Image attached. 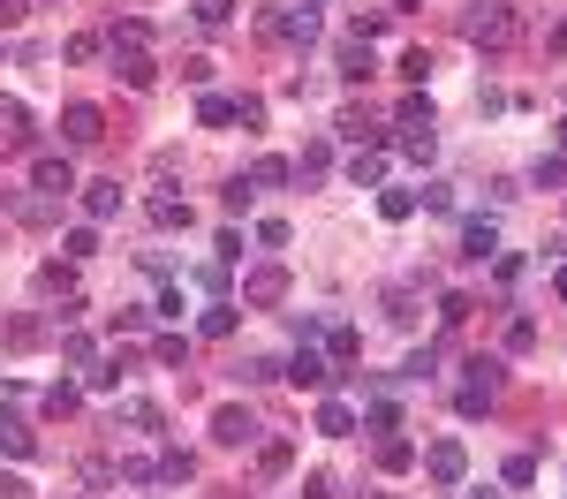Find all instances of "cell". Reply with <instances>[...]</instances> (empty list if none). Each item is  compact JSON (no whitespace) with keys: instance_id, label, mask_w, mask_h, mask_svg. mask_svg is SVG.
<instances>
[{"instance_id":"cell-1","label":"cell","mask_w":567,"mask_h":499,"mask_svg":"<svg viewBox=\"0 0 567 499\" xmlns=\"http://www.w3.org/2000/svg\"><path fill=\"white\" fill-rule=\"evenodd\" d=\"M462 38L477 53H507L522 38V23H515V8H507V0H477V8H469V23H462Z\"/></svg>"},{"instance_id":"cell-2","label":"cell","mask_w":567,"mask_h":499,"mask_svg":"<svg viewBox=\"0 0 567 499\" xmlns=\"http://www.w3.org/2000/svg\"><path fill=\"white\" fill-rule=\"evenodd\" d=\"M258 31L273 38V46H310V38H318V8H310V0H295V8H273Z\"/></svg>"},{"instance_id":"cell-3","label":"cell","mask_w":567,"mask_h":499,"mask_svg":"<svg viewBox=\"0 0 567 499\" xmlns=\"http://www.w3.org/2000/svg\"><path fill=\"white\" fill-rule=\"evenodd\" d=\"M114 76H121L129 91H152V84H159V61L137 46V38H114Z\"/></svg>"},{"instance_id":"cell-4","label":"cell","mask_w":567,"mask_h":499,"mask_svg":"<svg viewBox=\"0 0 567 499\" xmlns=\"http://www.w3.org/2000/svg\"><path fill=\"white\" fill-rule=\"evenodd\" d=\"M31 190L61 205V197L76 190V167H69V152H38V159H31Z\"/></svg>"},{"instance_id":"cell-5","label":"cell","mask_w":567,"mask_h":499,"mask_svg":"<svg viewBox=\"0 0 567 499\" xmlns=\"http://www.w3.org/2000/svg\"><path fill=\"white\" fill-rule=\"evenodd\" d=\"M99 137H106V114H99V106H84V99L61 106V144H69V152H84V144H99Z\"/></svg>"},{"instance_id":"cell-6","label":"cell","mask_w":567,"mask_h":499,"mask_svg":"<svg viewBox=\"0 0 567 499\" xmlns=\"http://www.w3.org/2000/svg\"><path fill=\"white\" fill-rule=\"evenodd\" d=\"M280 379H295V386H310V394H318V386H333V363L318 356L310 341H295V356L280 363Z\"/></svg>"},{"instance_id":"cell-7","label":"cell","mask_w":567,"mask_h":499,"mask_svg":"<svg viewBox=\"0 0 567 499\" xmlns=\"http://www.w3.org/2000/svg\"><path fill=\"white\" fill-rule=\"evenodd\" d=\"M288 295V265H258V273H242V303L250 310H273Z\"/></svg>"},{"instance_id":"cell-8","label":"cell","mask_w":567,"mask_h":499,"mask_svg":"<svg viewBox=\"0 0 567 499\" xmlns=\"http://www.w3.org/2000/svg\"><path fill=\"white\" fill-rule=\"evenodd\" d=\"M424 477H431V484H462V477H469L462 439H439V447H424Z\"/></svg>"},{"instance_id":"cell-9","label":"cell","mask_w":567,"mask_h":499,"mask_svg":"<svg viewBox=\"0 0 567 499\" xmlns=\"http://www.w3.org/2000/svg\"><path fill=\"white\" fill-rule=\"evenodd\" d=\"M212 439H220V447H258V416L250 409H220L212 416Z\"/></svg>"},{"instance_id":"cell-10","label":"cell","mask_w":567,"mask_h":499,"mask_svg":"<svg viewBox=\"0 0 567 499\" xmlns=\"http://www.w3.org/2000/svg\"><path fill=\"white\" fill-rule=\"evenodd\" d=\"M348 182H356V190H378V182H386V144H356V159H348Z\"/></svg>"},{"instance_id":"cell-11","label":"cell","mask_w":567,"mask_h":499,"mask_svg":"<svg viewBox=\"0 0 567 499\" xmlns=\"http://www.w3.org/2000/svg\"><path fill=\"white\" fill-rule=\"evenodd\" d=\"M462 258H469V265L499 258V227H492V220H462Z\"/></svg>"},{"instance_id":"cell-12","label":"cell","mask_w":567,"mask_h":499,"mask_svg":"<svg viewBox=\"0 0 567 499\" xmlns=\"http://www.w3.org/2000/svg\"><path fill=\"white\" fill-rule=\"evenodd\" d=\"M144 212H152V227H182V235H189V227H197V212H189V197H167V190H152V205H144Z\"/></svg>"},{"instance_id":"cell-13","label":"cell","mask_w":567,"mask_h":499,"mask_svg":"<svg viewBox=\"0 0 567 499\" xmlns=\"http://www.w3.org/2000/svg\"><path fill=\"white\" fill-rule=\"evenodd\" d=\"M0 144H38L31 106H23V99H0Z\"/></svg>"},{"instance_id":"cell-14","label":"cell","mask_w":567,"mask_h":499,"mask_svg":"<svg viewBox=\"0 0 567 499\" xmlns=\"http://www.w3.org/2000/svg\"><path fill=\"white\" fill-rule=\"evenodd\" d=\"M114 424H129V431H159V401L121 394V401H114Z\"/></svg>"},{"instance_id":"cell-15","label":"cell","mask_w":567,"mask_h":499,"mask_svg":"<svg viewBox=\"0 0 567 499\" xmlns=\"http://www.w3.org/2000/svg\"><path fill=\"white\" fill-rule=\"evenodd\" d=\"M462 371H469V386H477V394H499V386H507V363H492V356H469Z\"/></svg>"},{"instance_id":"cell-16","label":"cell","mask_w":567,"mask_h":499,"mask_svg":"<svg viewBox=\"0 0 567 499\" xmlns=\"http://www.w3.org/2000/svg\"><path fill=\"white\" fill-rule=\"evenodd\" d=\"M371 69H378L371 46H363V38H348V46H341V76H348V84H371Z\"/></svg>"},{"instance_id":"cell-17","label":"cell","mask_w":567,"mask_h":499,"mask_svg":"<svg viewBox=\"0 0 567 499\" xmlns=\"http://www.w3.org/2000/svg\"><path fill=\"white\" fill-rule=\"evenodd\" d=\"M318 431H326V439H348V431H356V409H348V401H318Z\"/></svg>"},{"instance_id":"cell-18","label":"cell","mask_w":567,"mask_h":499,"mask_svg":"<svg viewBox=\"0 0 567 499\" xmlns=\"http://www.w3.org/2000/svg\"><path fill=\"white\" fill-rule=\"evenodd\" d=\"M235 310H242V303H205L197 333H205V341H227V333H235Z\"/></svg>"},{"instance_id":"cell-19","label":"cell","mask_w":567,"mask_h":499,"mask_svg":"<svg viewBox=\"0 0 567 499\" xmlns=\"http://www.w3.org/2000/svg\"><path fill=\"white\" fill-rule=\"evenodd\" d=\"M84 212H91V227L114 220V212H121V190H114V182H91V190H84Z\"/></svg>"},{"instance_id":"cell-20","label":"cell","mask_w":567,"mask_h":499,"mask_svg":"<svg viewBox=\"0 0 567 499\" xmlns=\"http://www.w3.org/2000/svg\"><path fill=\"white\" fill-rule=\"evenodd\" d=\"M152 477H159V484H189V477H197V462H189L182 447H167V454L152 462Z\"/></svg>"},{"instance_id":"cell-21","label":"cell","mask_w":567,"mask_h":499,"mask_svg":"<svg viewBox=\"0 0 567 499\" xmlns=\"http://www.w3.org/2000/svg\"><path fill=\"white\" fill-rule=\"evenodd\" d=\"M38 288H46V295H61V303H76V265H61V258H53L46 273H38Z\"/></svg>"},{"instance_id":"cell-22","label":"cell","mask_w":567,"mask_h":499,"mask_svg":"<svg viewBox=\"0 0 567 499\" xmlns=\"http://www.w3.org/2000/svg\"><path fill=\"white\" fill-rule=\"evenodd\" d=\"M416 462V447L409 439H394V431H378V469H409Z\"/></svg>"},{"instance_id":"cell-23","label":"cell","mask_w":567,"mask_h":499,"mask_svg":"<svg viewBox=\"0 0 567 499\" xmlns=\"http://www.w3.org/2000/svg\"><path fill=\"white\" fill-rule=\"evenodd\" d=\"M530 182H537V190H567V159H560V152H545V159L530 167Z\"/></svg>"},{"instance_id":"cell-24","label":"cell","mask_w":567,"mask_h":499,"mask_svg":"<svg viewBox=\"0 0 567 499\" xmlns=\"http://www.w3.org/2000/svg\"><path fill=\"white\" fill-rule=\"evenodd\" d=\"M197 121H205V129H227V121H235V99H220V91H205V99H197Z\"/></svg>"},{"instance_id":"cell-25","label":"cell","mask_w":567,"mask_h":499,"mask_svg":"<svg viewBox=\"0 0 567 499\" xmlns=\"http://www.w3.org/2000/svg\"><path fill=\"white\" fill-rule=\"evenodd\" d=\"M288 462H295V447H288V439H258V469H265V477H280Z\"/></svg>"},{"instance_id":"cell-26","label":"cell","mask_w":567,"mask_h":499,"mask_svg":"<svg viewBox=\"0 0 567 499\" xmlns=\"http://www.w3.org/2000/svg\"><path fill=\"white\" fill-rule=\"evenodd\" d=\"M416 205H424L416 190H378V212H386V220H409Z\"/></svg>"},{"instance_id":"cell-27","label":"cell","mask_w":567,"mask_h":499,"mask_svg":"<svg viewBox=\"0 0 567 499\" xmlns=\"http://www.w3.org/2000/svg\"><path fill=\"white\" fill-rule=\"evenodd\" d=\"M326 363H333V371H341V363H356V333H348V326L326 333Z\"/></svg>"},{"instance_id":"cell-28","label":"cell","mask_w":567,"mask_h":499,"mask_svg":"<svg viewBox=\"0 0 567 499\" xmlns=\"http://www.w3.org/2000/svg\"><path fill=\"white\" fill-rule=\"evenodd\" d=\"M189 16L205 23V31H220V23H227V16H235V0H189Z\"/></svg>"},{"instance_id":"cell-29","label":"cell","mask_w":567,"mask_h":499,"mask_svg":"<svg viewBox=\"0 0 567 499\" xmlns=\"http://www.w3.org/2000/svg\"><path fill=\"white\" fill-rule=\"evenodd\" d=\"M326 144H303V159H295V182H318V174H326Z\"/></svg>"},{"instance_id":"cell-30","label":"cell","mask_w":567,"mask_h":499,"mask_svg":"<svg viewBox=\"0 0 567 499\" xmlns=\"http://www.w3.org/2000/svg\"><path fill=\"white\" fill-rule=\"evenodd\" d=\"M250 182H258V190H273V182H295V167H288V159H258V167H250Z\"/></svg>"},{"instance_id":"cell-31","label":"cell","mask_w":567,"mask_h":499,"mask_svg":"<svg viewBox=\"0 0 567 499\" xmlns=\"http://www.w3.org/2000/svg\"><path fill=\"white\" fill-rule=\"evenodd\" d=\"M61 250H69V265H84L91 250H99V227H69V242H61Z\"/></svg>"},{"instance_id":"cell-32","label":"cell","mask_w":567,"mask_h":499,"mask_svg":"<svg viewBox=\"0 0 567 499\" xmlns=\"http://www.w3.org/2000/svg\"><path fill=\"white\" fill-rule=\"evenodd\" d=\"M394 129H431V99H424V91L401 99V121H394Z\"/></svg>"},{"instance_id":"cell-33","label":"cell","mask_w":567,"mask_h":499,"mask_svg":"<svg viewBox=\"0 0 567 499\" xmlns=\"http://www.w3.org/2000/svg\"><path fill=\"white\" fill-rule=\"evenodd\" d=\"M386 318H394V326H416V288H394V295H386Z\"/></svg>"},{"instance_id":"cell-34","label":"cell","mask_w":567,"mask_h":499,"mask_svg":"<svg viewBox=\"0 0 567 499\" xmlns=\"http://www.w3.org/2000/svg\"><path fill=\"white\" fill-rule=\"evenodd\" d=\"M61 356H69V363H84V371H91V363H99V348H91V341H84V333H76V326H69V333H61Z\"/></svg>"},{"instance_id":"cell-35","label":"cell","mask_w":567,"mask_h":499,"mask_svg":"<svg viewBox=\"0 0 567 499\" xmlns=\"http://www.w3.org/2000/svg\"><path fill=\"white\" fill-rule=\"evenodd\" d=\"M0 447H8V454H16V462H23V454H31V431H23L16 416H0Z\"/></svg>"},{"instance_id":"cell-36","label":"cell","mask_w":567,"mask_h":499,"mask_svg":"<svg viewBox=\"0 0 567 499\" xmlns=\"http://www.w3.org/2000/svg\"><path fill=\"white\" fill-rule=\"evenodd\" d=\"M401 152H409V159H431V152H439V137H431V129H401Z\"/></svg>"},{"instance_id":"cell-37","label":"cell","mask_w":567,"mask_h":499,"mask_svg":"<svg viewBox=\"0 0 567 499\" xmlns=\"http://www.w3.org/2000/svg\"><path fill=\"white\" fill-rule=\"evenodd\" d=\"M8 205H16V220H31V227L53 220V197H8Z\"/></svg>"},{"instance_id":"cell-38","label":"cell","mask_w":567,"mask_h":499,"mask_svg":"<svg viewBox=\"0 0 567 499\" xmlns=\"http://www.w3.org/2000/svg\"><path fill=\"white\" fill-rule=\"evenodd\" d=\"M363 424H371V431H401V409H394V401H371V409H363Z\"/></svg>"},{"instance_id":"cell-39","label":"cell","mask_w":567,"mask_h":499,"mask_svg":"<svg viewBox=\"0 0 567 499\" xmlns=\"http://www.w3.org/2000/svg\"><path fill=\"white\" fill-rule=\"evenodd\" d=\"M46 341V326H38V318H16V326H8V348H38Z\"/></svg>"},{"instance_id":"cell-40","label":"cell","mask_w":567,"mask_h":499,"mask_svg":"<svg viewBox=\"0 0 567 499\" xmlns=\"http://www.w3.org/2000/svg\"><path fill=\"white\" fill-rule=\"evenodd\" d=\"M152 356H159V363H189V341H182V333H159Z\"/></svg>"},{"instance_id":"cell-41","label":"cell","mask_w":567,"mask_h":499,"mask_svg":"<svg viewBox=\"0 0 567 499\" xmlns=\"http://www.w3.org/2000/svg\"><path fill=\"white\" fill-rule=\"evenodd\" d=\"M250 197H258V182H250V174H235V182H227V212H250Z\"/></svg>"},{"instance_id":"cell-42","label":"cell","mask_w":567,"mask_h":499,"mask_svg":"<svg viewBox=\"0 0 567 499\" xmlns=\"http://www.w3.org/2000/svg\"><path fill=\"white\" fill-rule=\"evenodd\" d=\"M121 371H129V363H121V356H106V363H91V386H106V394H114V386H121Z\"/></svg>"},{"instance_id":"cell-43","label":"cell","mask_w":567,"mask_h":499,"mask_svg":"<svg viewBox=\"0 0 567 499\" xmlns=\"http://www.w3.org/2000/svg\"><path fill=\"white\" fill-rule=\"evenodd\" d=\"M401 76H409V84H424V76H431V53H424V46L401 53Z\"/></svg>"},{"instance_id":"cell-44","label":"cell","mask_w":567,"mask_h":499,"mask_svg":"<svg viewBox=\"0 0 567 499\" xmlns=\"http://www.w3.org/2000/svg\"><path fill=\"white\" fill-rule=\"evenodd\" d=\"M76 401H84V394H76V386H53V394H46V416H69Z\"/></svg>"},{"instance_id":"cell-45","label":"cell","mask_w":567,"mask_h":499,"mask_svg":"<svg viewBox=\"0 0 567 499\" xmlns=\"http://www.w3.org/2000/svg\"><path fill=\"white\" fill-rule=\"evenodd\" d=\"M258 242L265 250H288V220H258Z\"/></svg>"},{"instance_id":"cell-46","label":"cell","mask_w":567,"mask_h":499,"mask_svg":"<svg viewBox=\"0 0 567 499\" xmlns=\"http://www.w3.org/2000/svg\"><path fill=\"white\" fill-rule=\"evenodd\" d=\"M454 409H462V416H484V409H492V394H477V386H462V394H454Z\"/></svg>"},{"instance_id":"cell-47","label":"cell","mask_w":567,"mask_h":499,"mask_svg":"<svg viewBox=\"0 0 567 499\" xmlns=\"http://www.w3.org/2000/svg\"><path fill=\"white\" fill-rule=\"evenodd\" d=\"M0 499H31V484H23V477H0Z\"/></svg>"},{"instance_id":"cell-48","label":"cell","mask_w":567,"mask_h":499,"mask_svg":"<svg viewBox=\"0 0 567 499\" xmlns=\"http://www.w3.org/2000/svg\"><path fill=\"white\" fill-rule=\"evenodd\" d=\"M552 295H560V303H567V265H552Z\"/></svg>"},{"instance_id":"cell-49","label":"cell","mask_w":567,"mask_h":499,"mask_svg":"<svg viewBox=\"0 0 567 499\" xmlns=\"http://www.w3.org/2000/svg\"><path fill=\"white\" fill-rule=\"evenodd\" d=\"M394 8H401V16H409V8H424V0H394Z\"/></svg>"},{"instance_id":"cell-50","label":"cell","mask_w":567,"mask_h":499,"mask_svg":"<svg viewBox=\"0 0 567 499\" xmlns=\"http://www.w3.org/2000/svg\"><path fill=\"white\" fill-rule=\"evenodd\" d=\"M469 499H499V492H492V484H484V492H469Z\"/></svg>"},{"instance_id":"cell-51","label":"cell","mask_w":567,"mask_h":499,"mask_svg":"<svg viewBox=\"0 0 567 499\" xmlns=\"http://www.w3.org/2000/svg\"><path fill=\"white\" fill-rule=\"evenodd\" d=\"M560 152H567V121H560Z\"/></svg>"}]
</instances>
